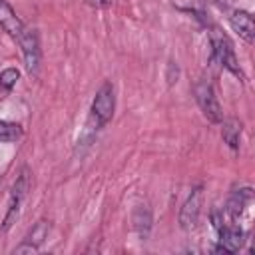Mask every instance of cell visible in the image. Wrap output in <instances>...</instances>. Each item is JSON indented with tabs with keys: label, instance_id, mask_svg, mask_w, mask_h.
<instances>
[{
	"label": "cell",
	"instance_id": "4",
	"mask_svg": "<svg viewBox=\"0 0 255 255\" xmlns=\"http://www.w3.org/2000/svg\"><path fill=\"white\" fill-rule=\"evenodd\" d=\"M193 92H195V100H197V104H199L203 116H205L209 122H213V124L221 122L223 114H221V106H219V102H217L213 84H211L207 78H201V80H197Z\"/></svg>",
	"mask_w": 255,
	"mask_h": 255
},
{
	"label": "cell",
	"instance_id": "12",
	"mask_svg": "<svg viewBox=\"0 0 255 255\" xmlns=\"http://www.w3.org/2000/svg\"><path fill=\"white\" fill-rule=\"evenodd\" d=\"M221 137L231 149H239V137H241V122L239 120H225L221 128Z\"/></svg>",
	"mask_w": 255,
	"mask_h": 255
},
{
	"label": "cell",
	"instance_id": "15",
	"mask_svg": "<svg viewBox=\"0 0 255 255\" xmlns=\"http://www.w3.org/2000/svg\"><path fill=\"white\" fill-rule=\"evenodd\" d=\"M18 78H20V72H18L16 68H6V70H2V72H0V88H2L4 92H10V90L16 86Z\"/></svg>",
	"mask_w": 255,
	"mask_h": 255
},
{
	"label": "cell",
	"instance_id": "8",
	"mask_svg": "<svg viewBox=\"0 0 255 255\" xmlns=\"http://www.w3.org/2000/svg\"><path fill=\"white\" fill-rule=\"evenodd\" d=\"M229 24L245 42L253 44V40H255V22H253V16L247 10H233L231 16H229Z\"/></svg>",
	"mask_w": 255,
	"mask_h": 255
},
{
	"label": "cell",
	"instance_id": "9",
	"mask_svg": "<svg viewBox=\"0 0 255 255\" xmlns=\"http://www.w3.org/2000/svg\"><path fill=\"white\" fill-rule=\"evenodd\" d=\"M0 26H2V30L8 34V36H12L16 42H18V38L22 36V32H24V24H22V20L18 18V14L12 10V6L6 2V0H0Z\"/></svg>",
	"mask_w": 255,
	"mask_h": 255
},
{
	"label": "cell",
	"instance_id": "13",
	"mask_svg": "<svg viewBox=\"0 0 255 255\" xmlns=\"http://www.w3.org/2000/svg\"><path fill=\"white\" fill-rule=\"evenodd\" d=\"M48 231H50V223L48 221H38L34 227H32V231L28 233V237H26V241H30V243H34L36 247H40L42 243H44V239L48 237Z\"/></svg>",
	"mask_w": 255,
	"mask_h": 255
},
{
	"label": "cell",
	"instance_id": "18",
	"mask_svg": "<svg viewBox=\"0 0 255 255\" xmlns=\"http://www.w3.org/2000/svg\"><path fill=\"white\" fill-rule=\"evenodd\" d=\"M92 8H98V10H102V8H108V6H112V2L114 0H86Z\"/></svg>",
	"mask_w": 255,
	"mask_h": 255
},
{
	"label": "cell",
	"instance_id": "2",
	"mask_svg": "<svg viewBox=\"0 0 255 255\" xmlns=\"http://www.w3.org/2000/svg\"><path fill=\"white\" fill-rule=\"evenodd\" d=\"M28 189H30V173H28V169H22L18 179L12 185V191H10V199H8V209H6V215H4L2 231H8L16 223V219H18V215L22 211V203H24V199L28 195Z\"/></svg>",
	"mask_w": 255,
	"mask_h": 255
},
{
	"label": "cell",
	"instance_id": "7",
	"mask_svg": "<svg viewBox=\"0 0 255 255\" xmlns=\"http://www.w3.org/2000/svg\"><path fill=\"white\" fill-rule=\"evenodd\" d=\"M217 235H219V245L215 247L217 253H237L245 243V233L239 225L221 227Z\"/></svg>",
	"mask_w": 255,
	"mask_h": 255
},
{
	"label": "cell",
	"instance_id": "10",
	"mask_svg": "<svg viewBox=\"0 0 255 255\" xmlns=\"http://www.w3.org/2000/svg\"><path fill=\"white\" fill-rule=\"evenodd\" d=\"M251 199H253V191L249 187H243V189H235L227 201V213L231 217V221H239L245 213V209L251 205Z\"/></svg>",
	"mask_w": 255,
	"mask_h": 255
},
{
	"label": "cell",
	"instance_id": "16",
	"mask_svg": "<svg viewBox=\"0 0 255 255\" xmlns=\"http://www.w3.org/2000/svg\"><path fill=\"white\" fill-rule=\"evenodd\" d=\"M177 78H179V66H177V62L169 60L167 62V70H165V80H167L169 86H173L177 82Z\"/></svg>",
	"mask_w": 255,
	"mask_h": 255
},
{
	"label": "cell",
	"instance_id": "3",
	"mask_svg": "<svg viewBox=\"0 0 255 255\" xmlns=\"http://www.w3.org/2000/svg\"><path fill=\"white\" fill-rule=\"evenodd\" d=\"M116 110V96H114V86L110 82L102 84V88L96 92V98L92 102V114H90V122L100 128H104Z\"/></svg>",
	"mask_w": 255,
	"mask_h": 255
},
{
	"label": "cell",
	"instance_id": "17",
	"mask_svg": "<svg viewBox=\"0 0 255 255\" xmlns=\"http://www.w3.org/2000/svg\"><path fill=\"white\" fill-rule=\"evenodd\" d=\"M38 249H40V247H36L34 243L24 241L22 245H18V247L14 249V253H38Z\"/></svg>",
	"mask_w": 255,
	"mask_h": 255
},
{
	"label": "cell",
	"instance_id": "14",
	"mask_svg": "<svg viewBox=\"0 0 255 255\" xmlns=\"http://www.w3.org/2000/svg\"><path fill=\"white\" fill-rule=\"evenodd\" d=\"M22 137V128L14 122H0V141H16Z\"/></svg>",
	"mask_w": 255,
	"mask_h": 255
},
{
	"label": "cell",
	"instance_id": "1",
	"mask_svg": "<svg viewBox=\"0 0 255 255\" xmlns=\"http://www.w3.org/2000/svg\"><path fill=\"white\" fill-rule=\"evenodd\" d=\"M209 42H211V48H213V60L217 64H221L225 70H229L231 74H235L237 78H245L241 68H239V62H237V56H235V50H233V44L231 40L217 28H211L209 32Z\"/></svg>",
	"mask_w": 255,
	"mask_h": 255
},
{
	"label": "cell",
	"instance_id": "19",
	"mask_svg": "<svg viewBox=\"0 0 255 255\" xmlns=\"http://www.w3.org/2000/svg\"><path fill=\"white\" fill-rule=\"evenodd\" d=\"M221 10H229L231 8V4H233V0H213Z\"/></svg>",
	"mask_w": 255,
	"mask_h": 255
},
{
	"label": "cell",
	"instance_id": "6",
	"mask_svg": "<svg viewBox=\"0 0 255 255\" xmlns=\"http://www.w3.org/2000/svg\"><path fill=\"white\" fill-rule=\"evenodd\" d=\"M18 44L22 48V56H24V64L26 70L30 74H36L40 68V42H38V34L36 30L24 28L22 36L18 38Z\"/></svg>",
	"mask_w": 255,
	"mask_h": 255
},
{
	"label": "cell",
	"instance_id": "5",
	"mask_svg": "<svg viewBox=\"0 0 255 255\" xmlns=\"http://www.w3.org/2000/svg\"><path fill=\"white\" fill-rule=\"evenodd\" d=\"M201 201H203V187L197 185L191 189V193L187 195V199L179 209V227L183 231H191L197 225L201 213Z\"/></svg>",
	"mask_w": 255,
	"mask_h": 255
},
{
	"label": "cell",
	"instance_id": "11",
	"mask_svg": "<svg viewBox=\"0 0 255 255\" xmlns=\"http://www.w3.org/2000/svg\"><path fill=\"white\" fill-rule=\"evenodd\" d=\"M131 223H133V231L137 233V237L141 241H145L149 237V231H151V209L147 203H137L133 207Z\"/></svg>",
	"mask_w": 255,
	"mask_h": 255
}]
</instances>
